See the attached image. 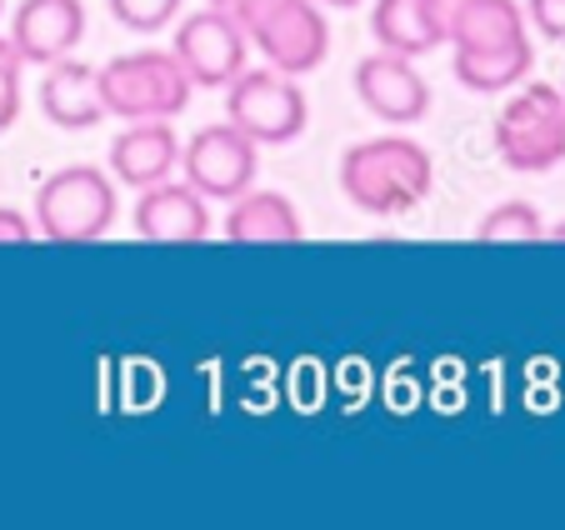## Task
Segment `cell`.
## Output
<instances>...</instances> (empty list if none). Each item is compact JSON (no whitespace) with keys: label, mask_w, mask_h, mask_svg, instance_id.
Segmentation results:
<instances>
[{"label":"cell","mask_w":565,"mask_h":530,"mask_svg":"<svg viewBox=\"0 0 565 530\" xmlns=\"http://www.w3.org/2000/svg\"><path fill=\"white\" fill-rule=\"evenodd\" d=\"M341 191L355 211L375 215V221H395L436 191V160L416 136L385 130V136L355 140L341 150Z\"/></svg>","instance_id":"obj_1"},{"label":"cell","mask_w":565,"mask_h":530,"mask_svg":"<svg viewBox=\"0 0 565 530\" xmlns=\"http://www.w3.org/2000/svg\"><path fill=\"white\" fill-rule=\"evenodd\" d=\"M231 21L266 55V65L286 75H310L331 55V25L316 0H231Z\"/></svg>","instance_id":"obj_2"},{"label":"cell","mask_w":565,"mask_h":530,"mask_svg":"<svg viewBox=\"0 0 565 530\" xmlns=\"http://www.w3.org/2000/svg\"><path fill=\"white\" fill-rule=\"evenodd\" d=\"M491 146L515 176H545L565 160V91L545 81H521L491 126Z\"/></svg>","instance_id":"obj_3"},{"label":"cell","mask_w":565,"mask_h":530,"mask_svg":"<svg viewBox=\"0 0 565 530\" xmlns=\"http://www.w3.org/2000/svg\"><path fill=\"white\" fill-rule=\"evenodd\" d=\"M120 186L100 166H65L45 176L35 191V231L51 245H90L106 241L120 215Z\"/></svg>","instance_id":"obj_4"},{"label":"cell","mask_w":565,"mask_h":530,"mask_svg":"<svg viewBox=\"0 0 565 530\" xmlns=\"http://www.w3.org/2000/svg\"><path fill=\"white\" fill-rule=\"evenodd\" d=\"M100 100L110 120H175L191 106V75L181 71L171 51H126L116 61L96 65Z\"/></svg>","instance_id":"obj_5"},{"label":"cell","mask_w":565,"mask_h":530,"mask_svg":"<svg viewBox=\"0 0 565 530\" xmlns=\"http://www.w3.org/2000/svg\"><path fill=\"white\" fill-rule=\"evenodd\" d=\"M225 120L246 130L256 146H290L306 136L310 100L296 75L276 71V65H246L225 85Z\"/></svg>","instance_id":"obj_6"},{"label":"cell","mask_w":565,"mask_h":530,"mask_svg":"<svg viewBox=\"0 0 565 530\" xmlns=\"http://www.w3.org/2000/svg\"><path fill=\"white\" fill-rule=\"evenodd\" d=\"M181 170L205 201H235L241 191L256 186L260 146L246 130H235L231 120H221V126H205L191 140H181Z\"/></svg>","instance_id":"obj_7"},{"label":"cell","mask_w":565,"mask_h":530,"mask_svg":"<svg viewBox=\"0 0 565 530\" xmlns=\"http://www.w3.org/2000/svg\"><path fill=\"white\" fill-rule=\"evenodd\" d=\"M246 31L231 21V11L221 6H205V11L185 15L175 25V41H171V55L181 61V71L191 75L195 91H225L235 75L246 71Z\"/></svg>","instance_id":"obj_8"},{"label":"cell","mask_w":565,"mask_h":530,"mask_svg":"<svg viewBox=\"0 0 565 530\" xmlns=\"http://www.w3.org/2000/svg\"><path fill=\"white\" fill-rule=\"evenodd\" d=\"M355 100L391 130H411L416 120L430 116L426 75L416 71L411 55H395V51H375L355 65Z\"/></svg>","instance_id":"obj_9"},{"label":"cell","mask_w":565,"mask_h":530,"mask_svg":"<svg viewBox=\"0 0 565 530\" xmlns=\"http://www.w3.org/2000/svg\"><path fill=\"white\" fill-rule=\"evenodd\" d=\"M136 211H130V225H136L140 241H156V245H195L211 235V201H205L201 191H195L191 181H175V176H166V181L146 186V191H136Z\"/></svg>","instance_id":"obj_10"},{"label":"cell","mask_w":565,"mask_h":530,"mask_svg":"<svg viewBox=\"0 0 565 530\" xmlns=\"http://www.w3.org/2000/svg\"><path fill=\"white\" fill-rule=\"evenodd\" d=\"M86 41V0H21L11 15V45L25 65H51Z\"/></svg>","instance_id":"obj_11"},{"label":"cell","mask_w":565,"mask_h":530,"mask_svg":"<svg viewBox=\"0 0 565 530\" xmlns=\"http://www.w3.org/2000/svg\"><path fill=\"white\" fill-rule=\"evenodd\" d=\"M106 160H110L116 186L146 191V186L181 170V136H175L171 120H126V130L110 140Z\"/></svg>","instance_id":"obj_12"},{"label":"cell","mask_w":565,"mask_h":530,"mask_svg":"<svg viewBox=\"0 0 565 530\" xmlns=\"http://www.w3.org/2000/svg\"><path fill=\"white\" fill-rule=\"evenodd\" d=\"M41 116L51 120L55 130H96L106 116V100H100V81L96 65L75 61V55H61V61L41 65Z\"/></svg>","instance_id":"obj_13"},{"label":"cell","mask_w":565,"mask_h":530,"mask_svg":"<svg viewBox=\"0 0 565 530\" xmlns=\"http://www.w3.org/2000/svg\"><path fill=\"white\" fill-rule=\"evenodd\" d=\"M225 241L231 245H300L306 241V221H300L296 201L286 191H241L225 215Z\"/></svg>","instance_id":"obj_14"},{"label":"cell","mask_w":565,"mask_h":530,"mask_svg":"<svg viewBox=\"0 0 565 530\" xmlns=\"http://www.w3.org/2000/svg\"><path fill=\"white\" fill-rule=\"evenodd\" d=\"M535 71V45L515 41L501 51H450V75L466 85L470 96H501L515 91L521 81H531Z\"/></svg>","instance_id":"obj_15"},{"label":"cell","mask_w":565,"mask_h":530,"mask_svg":"<svg viewBox=\"0 0 565 530\" xmlns=\"http://www.w3.org/2000/svg\"><path fill=\"white\" fill-rule=\"evenodd\" d=\"M515 41H531L521 0H470L446 45L450 51H501V45Z\"/></svg>","instance_id":"obj_16"},{"label":"cell","mask_w":565,"mask_h":530,"mask_svg":"<svg viewBox=\"0 0 565 530\" xmlns=\"http://www.w3.org/2000/svg\"><path fill=\"white\" fill-rule=\"evenodd\" d=\"M371 35L381 51L411 55V61L436 51V35H430V21H426V11H420V0H371Z\"/></svg>","instance_id":"obj_17"},{"label":"cell","mask_w":565,"mask_h":530,"mask_svg":"<svg viewBox=\"0 0 565 530\" xmlns=\"http://www.w3.org/2000/svg\"><path fill=\"white\" fill-rule=\"evenodd\" d=\"M476 241L486 245H541L545 241V215L531 201H501L476 221Z\"/></svg>","instance_id":"obj_18"},{"label":"cell","mask_w":565,"mask_h":530,"mask_svg":"<svg viewBox=\"0 0 565 530\" xmlns=\"http://www.w3.org/2000/svg\"><path fill=\"white\" fill-rule=\"evenodd\" d=\"M181 6L185 0H110V15L136 35H156L171 21H181Z\"/></svg>","instance_id":"obj_19"},{"label":"cell","mask_w":565,"mask_h":530,"mask_svg":"<svg viewBox=\"0 0 565 530\" xmlns=\"http://www.w3.org/2000/svg\"><path fill=\"white\" fill-rule=\"evenodd\" d=\"M21 71L25 61L15 55L11 35H0V136L21 120Z\"/></svg>","instance_id":"obj_20"},{"label":"cell","mask_w":565,"mask_h":530,"mask_svg":"<svg viewBox=\"0 0 565 530\" xmlns=\"http://www.w3.org/2000/svg\"><path fill=\"white\" fill-rule=\"evenodd\" d=\"M525 25L545 41L565 45V0H525Z\"/></svg>","instance_id":"obj_21"},{"label":"cell","mask_w":565,"mask_h":530,"mask_svg":"<svg viewBox=\"0 0 565 530\" xmlns=\"http://www.w3.org/2000/svg\"><path fill=\"white\" fill-rule=\"evenodd\" d=\"M466 6H470V0H420V11H426L436 45H446V41H450V31H456V21L466 15Z\"/></svg>","instance_id":"obj_22"},{"label":"cell","mask_w":565,"mask_h":530,"mask_svg":"<svg viewBox=\"0 0 565 530\" xmlns=\"http://www.w3.org/2000/svg\"><path fill=\"white\" fill-rule=\"evenodd\" d=\"M25 241H35V221L11 211V205H0V245H25Z\"/></svg>","instance_id":"obj_23"},{"label":"cell","mask_w":565,"mask_h":530,"mask_svg":"<svg viewBox=\"0 0 565 530\" xmlns=\"http://www.w3.org/2000/svg\"><path fill=\"white\" fill-rule=\"evenodd\" d=\"M320 11H355V6H365V0H316Z\"/></svg>","instance_id":"obj_24"},{"label":"cell","mask_w":565,"mask_h":530,"mask_svg":"<svg viewBox=\"0 0 565 530\" xmlns=\"http://www.w3.org/2000/svg\"><path fill=\"white\" fill-rule=\"evenodd\" d=\"M545 241H555V245H565V221H555V225H545Z\"/></svg>","instance_id":"obj_25"},{"label":"cell","mask_w":565,"mask_h":530,"mask_svg":"<svg viewBox=\"0 0 565 530\" xmlns=\"http://www.w3.org/2000/svg\"><path fill=\"white\" fill-rule=\"evenodd\" d=\"M205 6H221V11H225V6H231V0H205Z\"/></svg>","instance_id":"obj_26"},{"label":"cell","mask_w":565,"mask_h":530,"mask_svg":"<svg viewBox=\"0 0 565 530\" xmlns=\"http://www.w3.org/2000/svg\"><path fill=\"white\" fill-rule=\"evenodd\" d=\"M0 15H6V0H0Z\"/></svg>","instance_id":"obj_27"}]
</instances>
